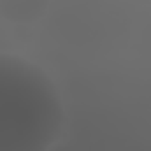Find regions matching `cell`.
<instances>
[{
  "label": "cell",
  "instance_id": "cell-2",
  "mask_svg": "<svg viewBox=\"0 0 151 151\" xmlns=\"http://www.w3.org/2000/svg\"><path fill=\"white\" fill-rule=\"evenodd\" d=\"M49 0H0V18L12 23H32L40 19Z\"/></svg>",
  "mask_w": 151,
  "mask_h": 151
},
{
  "label": "cell",
  "instance_id": "cell-1",
  "mask_svg": "<svg viewBox=\"0 0 151 151\" xmlns=\"http://www.w3.org/2000/svg\"><path fill=\"white\" fill-rule=\"evenodd\" d=\"M63 102L37 63L0 51V151H49L62 135Z\"/></svg>",
  "mask_w": 151,
  "mask_h": 151
}]
</instances>
